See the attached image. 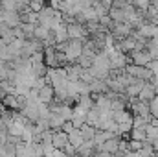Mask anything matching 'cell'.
Returning a JSON list of instances; mask_svg holds the SVG:
<instances>
[{"instance_id": "obj_1", "label": "cell", "mask_w": 158, "mask_h": 157, "mask_svg": "<svg viewBox=\"0 0 158 157\" xmlns=\"http://www.w3.org/2000/svg\"><path fill=\"white\" fill-rule=\"evenodd\" d=\"M52 142H53L55 148H64V144L68 142V135H64V133H55L53 139H52Z\"/></svg>"}, {"instance_id": "obj_2", "label": "cell", "mask_w": 158, "mask_h": 157, "mask_svg": "<svg viewBox=\"0 0 158 157\" xmlns=\"http://www.w3.org/2000/svg\"><path fill=\"white\" fill-rule=\"evenodd\" d=\"M39 96H40V100H42V102H48V100L52 98V87H50V85L42 87V91H40Z\"/></svg>"}, {"instance_id": "obj_3", "label": "cell", "mask_w": 158, "mask_h": 157, "mask_svg": "<svg viewBox=\"0 0 158 157\" xmlns=\"http://www.w3.org/2000/svg\"><path fill=\"white\" fill-rule=\"evenodd\" d=\"M68 35H70V37L81 35V28H79V26H70V28H68Z\"/></svg>"}]
</instances>
